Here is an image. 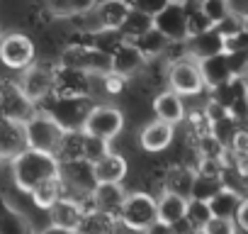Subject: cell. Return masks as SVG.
Returning <instances> with one entry per match:
<instances>
[{
	"label": "cell",
	"mask_w": 248,
	"mask_h": 234,
	"mask_svg": "<svg viewBox=\"0 0 248 234\" xmlns=\"http://www.w3.org/2000/svg\"><path fill=\"white\" fill-rule=\"evenodd\" d=\"M8 164H10L13 185L17 190H22V193H30L37 183L59 176V159H56V154L39 151V149H32V147L22 149Z\"/></svg>",
	"instance_id": "6da1fadb"
},
{
	"label": "cell",
	"mask_w": 248,
	"mask_h": 234,
	"mask_svg": "<svg viewBox=\"0 0 248 234\" xmlns=\"http://www.w3.org/2000/svg\"><path fill=\"white\" fill-rule=\"evenodd\" d=\"M93 102L95 100L90 95H54L51 93L37 107L46 110L63 130H80L88 110L93 107Z\"/></svg>",
	"instance_id": "7a4b0ae2"
},
{
	"label": "cell",
	"mask_w": 248,
	"mask_h": 234,
	"mask_svg": "<svg viewBox=\"0 0 248 234\" xmlns=\"http://www.w3.org/2000/svg\"><path fill=\"white\" fill-rule=\"evenodd\" d=\"M63 132H66V130L54 120V117H51L46 110H42V107H34V110L25 117L27 147H32V149L56 154V149H59V144H61Z\"/></svg>",
	"instance_id": "3957f363"
},
{
	"label": "cell",
	"mask_w": 248,
	"mask_h": 234,
	"mask_svg": "<svg viewBox=\"0 0 248 234\" xmlns=\"http://www.w3.org/2000/svg\"><path fill=\"white\" fill-rule=\"evenodd\" d=\"M117 217L127 227V232H146L156 222V195L141 188L127 190Z\"/></svg>",
	"instance_id": "277c9868"
},
{
	"label": "cell",
	"mask_w": 248,
	"mask_h": 234,
	"mask_svg": "<svg viewBox=\"0 0 248 234\" xmlns=\"http://www.w3.org/2000/svg\"><path fill=\"white\" fill-rule=\"evenodd\" d=\"M54 64L56 61H37L34 59L30 66L17 71L15 83L34 107L54 93Z\"/></svg>",
	"instance_id": "5b68a950"
},
{
	"label": "cell",
	"mask_w": 248,
	"mask_h": 234,
	"mask_svg": "<svg viewBox=\"0 0 248 234\" xmlns=\"http://www.w3.org/2000/svg\"><path fill=\"white\" fill-rule=\"evenodd\" d=\"M124 125H127V117L117 105H107V102H93V107L88 110L85 120H83V132L100 137V139H117L124 132Z\"/></svg>",
	"instance_id": "8992f818"
},
{
	"label": "cell",
	"mask_w": 248,
	"mask_h": 234,
	"mask_svg": "<svg viewBox=\"0 0 248 234\" xmlns=\"http://www.w3.org/2000/svg\"><path fill=\"white\" fill-rule=\"evenodd\" d=\"M166 88L180 93L183 98H195L204 90V78L200 71V61L192 56H183L168 64L166 68Z\"/></svg>",
	"instance_id": "52a82bcc"
},
{
	"label": "cell",
	"mask_w": 248,
	"mask_h": 234,
	"mask_svg": "<svg viewBox=\"0 0 248 234\" xmlns=\"http://www.w3.org/2000/svg\"><path fill=\"white\" fill-rule=\"evenodd\" d=\"M37 59V42L25 32L0 34V64L8 71H22Z\"/></svg>",
	"instance_id": "ba28073f"
},
{
	"label": "cell",
	"mask_w": 248,
	"mask_h": 234,
	"mask_svg": "<svg viewBox=\"0 0 248 234\" xmlns=\"http://www.w3.org/2000/svg\"><path fill=\"white\" fill-rule=\"evenodd\" d=\"M59 178L63 183V195L68 198H85L95 188V173L93 161L88 159H73V161H59Z\"/></svg>",
	"instance_id": "9c48e42d"
},
{
	"label": "cell",
	"mask_w": 248,
	"mask_h": 234,
	"mask_svg": "<svg viewBox=\"0 0 248 234\" xmlns=\"http://www.w3.org/2000/svg\"><path fill=\"white\" fill-rule=\"evenodd\" d=\"M93 93V76L85 68L54 64V95H90Z\"/></svg>",
	"instance_id": "30bf717a"
},
{
	"label": "cell",
	"mask_w": 248,
	"mask_h": 234,
	"mask_svg": "<svg viewBox=\"0 0 248 234\" xmlns=\"http://www.w3.org/2000/svg\"><path fill=\"white\" fill-rule=\"evenodd\" d=\"M46 217H49V229L73 234V232H78V224H80V219H83V207H80V202H78L76 198L61 195V198L46 210Z\"/></svg>",
	"instance_id": "8fae6325"
},
{
	"label": "cell",
	"mask_w": 248,
	"mask_h": 234,
	"mask_svg": "<svg viewBox=\"0 0 248 234\" xmlns=\"http://www.w3.org/2000/svg\"><path fill=\"white\" fill-rule=\"evenodd\" d=\"M154 27L158 32H163L170 42L187 39V10H185V3L170 0L161 13L154 15Z\"/></svg>",
	"instance_id": "7c38bea8"
},
{
	"label": "cell",
	"mask_w": 248,
	"mask_h": 234,
	"mask_svg": "<svg viewBox=\"0 0 248 234\" xmlns=\"http://www.w3.org/2000/svg\"><path fill=\"white\" fill-rule=\"evenodd\" d=\"M173 142H175V125L163 122L158 117L149 120L139 132V147L146 154H161V151L170 149Z\"/></svg>",
	"instance_id": "4fadbf2b"
},
{
	"label": "cell",
	"mask_w": 248,
	"mask_h": 234,
	"mask_svg": "<svg viewBox=\"0 0 248 234\" xmlns=\"http://www.w3.org/2000/svg\"><path fill=\"white\" fill-rule=\"evenodd\" d=\"M151 110H154V117L163 122H170V125H183L185 115H187V107H185V100L180 93L170 90V88H161L158 93H154L151 98Z\"/></svg>",
	"instance_id": "5bb4252c"
},
{
	"label": "cell",
	"mask_w": 248,
	"mask_h": 234,
	"mask_svg": "<svg viewBox=\"0 0 248 234\" xmlns=\"http://www.w3.org/2000/svg\"><path fill=\"white\" fill-rule=\"evenodd\" d=\"M34 110V105L22 95L17 83L13 78H0V117H13V120H25Z\"/></svg>",
	"instance_id": "9a60e30c"
},
{
	"label": "cell",
	"mask_w": 248,
	"mask_h": 234,
	"mask_svg": "<svg viewBox=\"0 0 248 234\" xmlns=\"http://www.w3.org/2000/svg\"><path fill=\"white\" fill-rule=\"evenodd\" d=\"M93 173L97 183H124L129 176V161L122 151L109 149L107 154L93 161Z\"/></svg>",
	"instance_id": "2e32d148"
},
{
	"label": "cell",
	"mask_w": 248,
	"mask_h": 234,
	"mask_svg": "<svg viewBox=\"0 0 248 234\" xmlns=\"http://www.w3.org/2000/svg\"><path fill=\"white\" fill-rule=\"evenodd\" d=\"M22 149H27L25 120L0 117V161H10V159H15Z\"/></svg>",
	"instance_id": "e0dca14e"
},
{
	"label": "cell",
	"mask_w": 248,
	"mask_h": 234,
	"mask_svg": "<svg viewBox=\"0 0 248 234\" xmlns=\"http://www.w3.org/2000/svg\"><path fill=\"white\" fill-rule=\"evenodd\" d=\"M129 10V0H97V5L90 10V17L95 22V30H119Z\"/></svg>",
	"instance_id": "ac0fdd59"
},
{
	"label": "cell",
	"mask_w": 248,
	"mask_h": 234,
	"mask_svg": "<svg viewBox=\"0 0 248 234\" xmlns=\"http://www.w3.org/2000/svg\"><path fill=\"white\" fill-rule=\"evenodd\" d=\"M109 61H112V71L122 73L124 78H132V76H137V73L144 68V64H146L149 59L141 54V49H139L132 39H124V42L109 54Z\"/></svg>",
	"instance_id": "d6986e66"
},
{
	"label": "cell",
	"mask_w": 248,
	"mask_h": 234,
	"mask_svg": "<svg viewBox=\"0 0 248 234\" xmlns=\"http://www.w3.org/2000/svg\"><path fill=\"white\" fill-rule=\"evenodd\" d=\"M90 195H93L95 210L117 217L124 202V195H127V188H124V183H95Z\"/></svg>",
	"instance_id": "ffe728a7"
},
{
	"label": "cell",
	"mask_w": 248,
	"mask_h": 234,
	"mask_svg": "<svg viewBox=\"0 0 248 234\" xmlns=\"http://www.w3.org/2000/svg\"><path fill=\"white\" fill-rule=\"evenodd\" d=\"M185 42H187V54H190L192 59H197V61L209 59V56L224 51V37L219 34L217 27H209V30H204V32H200V34H192V37H187Z\"/></svg>",
	"instance_id": "44dd1931"
},
{
	"label": "cell",
	"mask_w": 248,
	"mask_h": 234,
	"mask_svg": "<svg viewBox=\"0 0 248 234\" xmlns=\"http://www.w3.org/2000/svg\"><path fill=\"white\" fill-rule=\"evenodd\" d=\"M185 210H187V198L170 193V190H161L156 195V219L163 222L166 227H170L173 222L185 217Z\"/></svg>",
	"instance_id": "7402d4cb"
},
{
	"label": "cell",
	"mask_w": 248,
	"mask_h": 234,
	"mask_svg": "<svg viewBox=\"0 0 248 234\" xmlns=\"http://www.w3.org/2000/svg\"><path fill=\"white\" fill-rule=\"evenodd\" d=\"M192 183H195V168L192 166H187V164L166 166V171H163V190H170V193H178L183 198H190Z\"/></svg>",
	"instance_id": "603a6c76"
},
{
	"label": "cell",
	"mask_w": 248,
	"mask_h": 234,
	"mask_svg": "<svg viewBox=\"0 0 248 234\" xmlns=\"http://www.w3.org/2000/svg\"><path fill=\"white\" fill-rule=\"evenodd\" d=\"M200 71H202V78H204V88L214 90L219 85H224L231 76V68H229V61H226V54H214L209 59H202L200 61Z\"/></svg>",
	"instance_id": "cb8c5ba5"
},
{
	"label": "cell",
	"mask_w": 248,
	"mask_h": 234,
	"mask_svg": "<svg viewBox=\"0 0 248 234\" xmlns=\"http://www.w3.org/2000/svg\"><path fill=\"white\" fill-rule=\"evenodd\" d=\"M63 195V183H61V178L59 176H54V178H46V181H42V183H37L30 193H27V198H30V202H32V207H37V210H49L59 198Z\"/></svg>",
	"instance_id": "d4e9b609"
},
{
	"label": "cell",
	"mask_w": 248,
	"mask_h": 234,
	"mask_svg": "<svg viewBox=\"0 0 248 234\" xmlns=\"http://www.w3.org/2000/svg\"><path fill=\"white\" fill-rule=\"evenodd\" d=\"M241 198H243V193H238V190H233L229 185H221L207 202H209V210H212L214 217H229V219H233V215H236V210L241 205Z\"/></svg>",
	"instance_id": "484cf974"
},
{
	"label": "cell",
	"mask_w": 248,
	"mask_h": 234,
	"mask_svg": "<svg viewBox=\"0 0 248 234\" xmlns=\"http://www.w3.org/2000/svg\"><path fill=\"white\" fill-rule=\"evenodd\" d=\"M139 49H141V54L146 56V59H158V56H163V51H166V47H168V37L163 34V32H158L156 27H149L144 34H139L137 39H132Z\"/></svg>",
	"instance_id": "4316f807"
},
{
	"label": "cell",
	"mask_w": 248,
	"mask_h": 234,
	"mask_svg": "<svg viewBox=\"0 0 248 234\" xmlns=\"http://www.w3.org/2000/svg\"><path fill=\"white\" fill-rule=\"evenodd\" d=\"M83 130H66L61 137V144L56 149V159L59 161H73V159H83Z\"/></svg>",
	"instance_id": "83f0119b"
},
{
	"label": "cell",
	"mask_w": 248,
	"mask_h": 234,
	"mask_svg": "<svg viewBox=\"0 0 248 234\" xmlns=\"http://www.w3.org/2000/svg\"><path fill=\"white\" fill-rule=\"evenodd\" d=\"M149 27H154V17L132 8V10H129V15H127V20L122 22L119 32H122L124 37H127V39H137V37H139V34H144Z\"/></svg>",
	"instance_id": "f1b7e54d"
},
{
	"label": "cell",
	"mask_w": 248,
	"mask_h": 234,
	"mask_svg": "<svg viewBox=\"0 0 248 234\" xmlns=\"http://www.w3.org/2000/svg\"><path fill=\"white\" fill-rule=\"evenodd\" d=\"M221 185H224V183H221L219 176H204V173H197V171H195V183H192V193H190V198L209 200Z\"/></svg>",
	"instance_id": "f546056e"
},
{
	"label": "cell",
	"mask_w": 248,
	"mask_h": 234,
	"mask_svg": "<svg viewBox=\"0 0 248 234\" xmlns=\"http://www.w3.org/2000/svg\"><path fill=\"white\" fill-rule=\"evenodd\" d=\"M185 217L192 222L195 232H202V227H204V224H207V219L212 217L209 202H207V200H200V198H187V210H185Z\"/></svg>",
	"instance_id": "4dcf8cb0"
},
{
	"label": "cell",
	"mask_w": 248,
	"mask_h": 234,
	"mask_svg": "<svg viewBox=\"0 0 248 234\" xmlns=\"http://www.w3.org/2000/svg\"><path fill=\"white\" fill-rule=\"evenodd\" d=\"M185 10H187V37L200 34V32H204V30L214 27V25L209 22V17L202 13L200 3H187V5H185Z\"/></svg>",
	"instance_id": "1f68e13d"
},
{
	"label": "cell",
	"mask_w": 248,
	"mask_h": 234,
	"mask_svg": "<svg viewBox=\"0 0 248 234\" xmlns=\"http://www.w3.org/2000/svg\"><path fill=\"white\" fill-rule=\"evenodd\" d=\"M200 8H202V13L209 17L212 25H217L219 20H224V17L231 13L229 0H200Z\"/></svg>",
	"instance_id": "d6a6232c"
},
{
	"label": "cell",
	"mask_w": 248,
	"mask_h": 234,
	"mask_svg": "<svg viewBox=\"0 0 248 234\" xmlns=\"http://www.w3.org/2000/svg\"><path fill=\"white\" fill-rule=\"evenodd\" d=\"M107 151H109V142L107 139H100V137H93V134L83 137V159L95 161V159H100Z\"/></svg>",
	"instance_id": "836d02e7"
},
{
	"label": "cell",
	"mask_w": 248,
	"mask_h": 234,
	"mask_svg": "<svg viewBox=\"0 0 248 234\" xmlns=\"http://www.w3.org/2000/svg\"><path fill=\"white\" fill-rule=\"evenodd\" d=\"M217 30H219V34L224 37V39H229V37H233V34H238L241 30H243V15H238V13H229L224 20H219L217 25H214Z\"/></svg>",
	"instance_id": "e575fe53"
},
{
	"label": "cell",
	"mask_w": 248,
	"mask_h": 234,
	"mask_svg": "<svg viewBox=\"0 0 248 234\" xmlns=\"http://www.w3.org/2000/svg\"><path fill=\"white\" fill-rule=\"evenodd\" d=\"M231 76H246L248 73V51L246 49H233V51H224Z\"/></svg>",
	"instance_id": "d590c367"
},
{
	"label": "cell",
	"mask_w": 248,
	"mask_h": 234,
	"mask_svg": "<svg viewBox=\"0 0 248 234\" xmlns=\"http://www.w3.org/2000/svg\"><path fill=\"white\" fill-rule=\"evenodd\" d=\"M202 232L204 234H231V232H236V222L233 219H229V217H209L207 219V224L202 227Z\"/></svg>",
	"instance_id": "8d00e7d4"
},
{
	"label": "cell",
	"mask_w": 248,
	"mask_h": 234,
	"mask_svg": "<svg viewBox=\"0 0 248 234\" xmlns=\"http://www.w3.org/2000/svg\"><path fill=\"white\" fill-rule=\"evenodd\" d=\"M170 3V0H129V5L134 8V10H139V13H146V15H156V13H161L166 5Z\"/></svg>",
	"instance_id": "74e56055"
},
{
	"label": "cell",
	"mask_w": 248,
	"mask_h": 234,
	"mask_svg": "<svg viewBox=\"0 0 248 234\" xmlns=\"http://www.w3.org/2000/svg\"><path fill=\"white\" fill-rule=\"evenodd\" d=\"M233 222H236V229L248 232V195L241 198V205H238V210L233 215Z\"/></svg>",
	"instance_id": "f35d334b"
},
{
	"label": "cell",
	"mask_w": 248,
	"mask_h": 234,
	"mask_svg": "<svg viewBox=\"0 0 248 234\" xmlns=\"http://www.w3.org/2000/svg\"><path fill=\"white\" fill-rule=\"evenodd\" d=\"M243 32H246V34H248V13H246V15H243Z\"/></svg>",
	"instance_id": "ab89813d"
},
{
	"label": "cell",
	"mask_w": 248,
	"mask_h": 234,
	"mask_svg": "<svg viewBox=\"0 0 248 234\" xmlns=\"http://www.w3.org/2000/svg\"><path fill=\"white\" fill-rule=\"evenodd\" d=\"M178 3H185L187 5V3H200V0H178Z\"/></svg>",
	"instance_id": "60d3db41"
},
{
	"label": "cell",
	"mask_w": 248,
	"mask_h": 234,
	"mask_svg": "<svg viewBox=\"0 0 248 234\" xmlns=\"http://www.w3.org/2000/svg\"><path fill=\"white\" fill-rule=\"evenodd\" d=\"M0 34H3V32H0Z\"/></svg>",
	"instance_id": "b9f144b4"
}]
</instances>
